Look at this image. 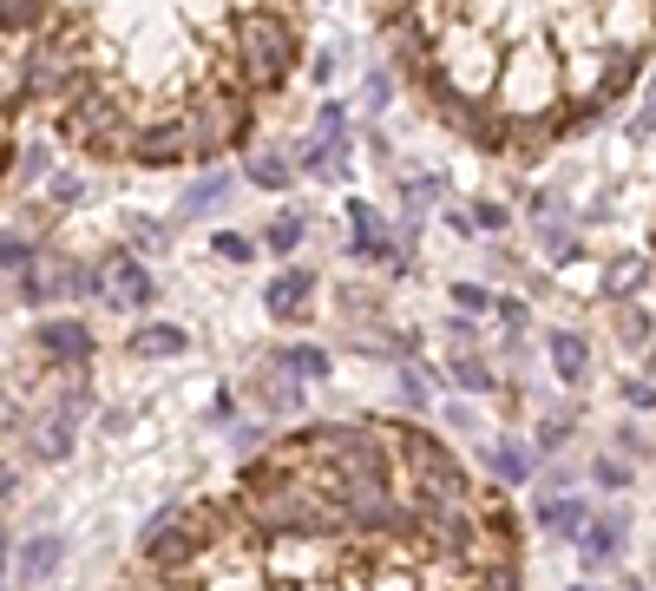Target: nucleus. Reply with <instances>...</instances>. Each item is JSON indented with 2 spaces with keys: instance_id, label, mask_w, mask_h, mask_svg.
Listing matches in <instances>:
<instances>
[{
  "instance_id": "obj_1",
  "label": "nucleus",
  "mask_w": 656,
  "mask_h": 591,
  "mask_svg": "<svg viewBox=\"0 0 656 591\" xmlns=\"http://www.w3.org/2000/svg\"><path fill=\"white\" fill-rule=\"evenodd\" d=\"M427 59L407 79L480 151L539 158L637 79L656 7H421Z\"/></svg>"
},
{
  "instance_id": "obj_2",
  "label": "nucleus",
  "mask_w": 656,
  "mask_h": 591,
  "mask_svg": "<svg viewBox=\"0 0 656 591\" xmlns=\"http://www.w3.org/2000/svg\"><path fill=\"white\" fill-rule=\"evenodd\" d=\"M204 559L158 572L164 591H526L519 546H499L480 507H427L394 533H256L237 493L191 500Z\"/></svg>"
},
{
  "instance_id": "obj_3",
  "label": "nucleus",
  "mask_w": 656,
  "mask_h": 591,
  "mask_svg": "<svg viewBox=\"0 0 656 591\" xmlns=\"http://www.w3.org/2000/svg\"><path fill=\"white\" fill-rule=\"evenodd\" d=\"M237 53H243L250 92H256V99H276V92L296 79V59H302V13H296V7H243Z\"/></svg>"
},
{
  "instance_id": "obj_4",
  "label": "nucleus",
  "mask_w": 656,
  "mask_h": 591,
  "mask_svg": "<svg viewBox=\"0 0 656 591\" xmlns=\"http://www.w3.org/2000/svg\"><path fill=\"white\" fill-rule=\"evenodd\" d=\"M388 441H394V454H401V474H407L414 500H427V507H480V500H486V493L473 487V474H467L421 421H388Z\"/></svg>"
},
{
  "instance_id": "obj_5",
  "label": "nucleus",
  "mask_w": 656,
  "mask_h": 591,
  "mask_svg": "<svg viewBox=\"0 0 656 591\" xmlns=\"http://www.w3.org/2000/svg\"><path fill=\"white\" fill-rule=\"evenodd\" d=\"M33 355H39V368L79 375V368L92 362V329H85L79 316H39V322H33Z\"/></svg>"
},
{
  "instance_id": "obj_6",
  "label": "nucleus",
  "mask_w": 656,
  "mask_h": 591,
  "mask_svg": "<svg viewBox=\"0 0 656 591\" xmlns=\"http://www.w3.org/2000/svg\"><path fill=\"white\" fill-rule=\"evenodd\" d=\"M105 296L118 303V309H151V296H158V276L138 263V257H105Z\"/></svg>"
},
{
  "instance_id": "obj_7",
  "label": "nucleus",
  "mask_w": 656,
  "mask_h": 591,
  "mask_svg": "<svg viewBox=\"0 0 656 591\" xmlns=\"http://www.w3.org/2000/svg\"><path fill=\"white\" fill-rule=\"evenodd\" d=\"M309 296H315V270H296V263H289V270H276V276H269V289H263V303H269V316H276V322H296V316L309 309Z\"/></svg>"
},
{
  "instance_id": "obj_8",
  "label": "nucleus",
  "mask_w": 656,
  "mask_h": 591,
  "mask_svg": "<svg viewBox=\"0 0 656 591\" xmlns=\"http://www.w3.org/2000/svg\"><path fill=\"white\" fill-rule=\"evenodd\" d=\"M59 559H66V539H59V533H33V539L13 553V579H20V586H46V579L59 572Z\"/></svg>"
},
{
  "instance_id": "obj_9",
  "label": "nucleus",
  "mask_w": 656,
  "mask_h": 591,
  "mask_svg": "<svg viewBox=\"0 0 656 591\" xmlns=\"http://www.w3.org/2000/svg\"><path fill=\"white\" fill-rule=\"evenodd\" d=\"M184 349H191L184 322H145V329L125 336V355H138V362H171V355H184Z\"/></svg>"
},
{
  "instance_id": "obj_10",
  "label": "nucleus",
  "mask_w": 656,
  "mask_h": 591,
  "mask_svg": "<svg viewBox=\"0 0 656 591\" xmlns=\"http://www.w3.org/2000/svg\"><path fill=\"white\" fill-rule=\"evenodd\" d=\"M552 375L572 382V388L591 375V342H585L578 329H559V336H552Z\"/></svg>"
},
{
  "instance_id": "obj_11",
  "label": "nucleus",
  "mask_w": 656,
  "mask_h": 591,
  "mask_svg": "<svg viewBox=\"0 0 656 591\" xmlns=\"http://www.w3.org/2000/svg\"><path fill=\"white\" fill-rule=\"evenodd\" d=\"M230 191H237V178H230V171H204L197 184H184V197H177V217H204V211H217Z\"/></svg>"
},
{
  "instance_id": "obj_12",
  "label": "nucleus",
  "mask_w": 656,
  "mask_h": 591,
  "mask_svg": "<svg viewBox=\"0 0 656 591\" xmlns=\"http://www.w3.org/2000/svg\"><path fill=\"white\" fill-rule=\"evenodd\" d=\"M539 526H545L552 539H578V533L591 526V507H585V500H539Z\"/></svg>"
},
{
  "instance_id": "obj_13",
  "label": "nucleus",
  "mask_w": 656,
  "mask_h": 591,
  "mask_svg": "<svg viewBox=\"0 0 656 591\" xmlns=\"http://www.w3.org/2000/svg\"><path fill=\"white\" fill-rule=\"evenodd\" d=\"M618 553H624V513L591 520V526H585V566H605V559H618Z\"/></svg>"
},
{
  "instance_id": "obj_14",
  "label": "nucleus",
  "mask_w": 656,
  "mask_h": 591,
  "mask_svg": "<svg viewBox=\"0 0 656 591\" xmlns=\"http://www.w3.org/2000/svg\"><path fill=\"white\" fill-rule=\"evenodd\" d=\"M296 158H302V171H309V178L335 184V178L348 171V138H335V145H296Z\"/></svg>"
},
{
  "instance_id": "obj_15",
  "label": "nucleus",
  "mask_w": 656,
  "mask_h": 591,
  "mask_svg": "<svg viewBox=\"0 0 656 591\" xmlns=\"http://www.w3.org/2000/svg\"><path fill=\"white\" fill-rule=\"evenodd\" d=\"M486 467H493V480H499V487L532 480V454H526L519 441H493V447H486Z\"/></svg>"
},
{
  "instance_id": "obj_16",
  "label": "nucleus",
  "mask_w": 656,
  "mask_h": 591,
  "mask_svg": "<svg viewBox=\"0 0 656 591\" xmlns=\"http://www.w3.org/2000/svg\"><path fill=\"white\" fill-rule=\"evenodd\" d=\"M53 289L72 296V303H92V296H105V270H99V263H66V270L53 276Z\"/></svg>"
},
{
  "instance_id": "obj_17",
  "label": "nucleus",
  "mask_w": 656,
  "mask_h": 591,
  "mask_svg": "<svg viewBox=\"0 0 656 591\" xmlns=\"http://www.w3.org/2000/svg\"><path fill=\"white\" fill-rule=\"evenodd\" d=\"M644 283H651V263H644V257H618V263L605 270V296H618V303H631Z\"/></svg>"
},
{
  "instance_id": "obj_18",
  "label": "nucleus",
  "mask_w": 656,
  "mask_h": 591,
  "mask_svg": "<svg viewBox=\"0 0 656 591\" xmlns=\"http://www.w3.org/2000/svg\"><path fill=\"white\" fill-rule=\"evenodd\" d=\"M302 237H309V217H302V211H276V217H269V230H263V243H269L276 257H289Z\"/></svg>"
},
{
  "instance_id": "obj_19",
  "label": "nucleus",
  "mask_w": 656,
  "mask_h": 591,
  "mask_svg": "<svg viewBox=\"0 0 656 591\" xmlns=\"http://www.w3.org/2000/svg\"><path fill=\"white\" fill-rule=\"evenodd\" d=\"M33 454H39V461H66V454H72V421H66V414H46L39 434H33Z\"/></svg>"
},
{
  "instance_id": "obj_20",
  "label": "nucleus",
  "mask_w": 656,
  "mask_h": 591,
  "mask_svg": "<svg viewBox=\"0 0 656 591\" xmlns=\"http://www.w3.org/2000/svg\"><path fill=\"white\" fill-rule=\"evenodd\" d=\"M289 178H296V164H289L283 151H263V158H250V184H256V191H289Z\"/></svg>"
},
{
  "instance_id": "obj_21",
  "label": "nucleus",
  "mask_w": 656,
  "mask_h": 591,
  "mask_svg": "<svg viewBox=\"0 0 656 591\" xmlns=\"http://www.w3.org/2000/svg\"><path fill=\"white\" fill-rule=\"evenodd\" d=\"M283 368L302 375V382H322V375H329V349H315V342H289V349H283Z\"/></svg>"
},
{
  "instance_id": "obj_22",
  "label": "nucleus",
  "mask_w": 656,
  "mask_h": 591,
  "mask_svg": "<svg viewBox=\"0 0 656 591\" xmlns=\"http://www.w3.org/2000/svg\"><path fill=\"white\" fill-rule=\"evenodd\" d=\"M447 382L467 388V395H486V388H493V368H486L480 355H453V362H447Z\"/></svg>"
},
{
  "instance_id": "obj_23",
  "label": "nucleus",
  "mask_w": 656,
  "mask_h": 591,
  "mask_svg": "<svg viewBox=\"0 0 656 591\" xmlns=\"http://www.w3.org/2000/svg\"><path fill=\"white\" fill-rule=\"evenodd\" d=\"M335 138H348V105H342V99H322V105H315V138H309V145H335Z\"/></svg>"
},
{
  "instance_id": "obj_24",
  "label": "nucleus",
  "mask_w": 656,
  "mask_h": 591,
  "mask_svg": "<svg viewBox=\"0 0 656 591\" xmlns=\"http://www.w3.org/2000/svg\"><path fill=\"white\" fill-rule=\"evenodd\" d=\"M591 480H598L605 493H624V487H631V467H624V454H598V461H591Z\"/></svg>"
},
{
  "instance_id": "obj_25",
  "label": "nucleus",
  "mask_w": 656,
  "mask_h": 591,
  "mask_svg": "<svg viewBox=\"0 0 656 591\" xmlns=\"http://www.w3.org/2000/svg\"><path fill=\"white\" fill-rule=\"evenodd\" d=\"M210 250H217L223 263H250V257H256V243H250L243 230H217V237H210Z\"/></svg>"
},
{
  "instance_id": "obj_26",
  "label": "nucleus",
  "mask_w": 656,
  "mask_h": 591,
  "mask_svg": "<svg viewBox=\"0 0 656 591\" xmlns=\"http://www.w3.org/2000/svg\"><path fill=\"white\" fill-rule=\"evenodd\" d=\"M618 342L651 349V316H644V309H624V316H618Z\"/></svg>"
},
{
  "instance_id": "obj_27",
  "label": "nucleus",
  "mask_w": 656,
  "mask_h": 591,
  "mask_svg": "<svg viewBox=\"0 0 656 591\" xmlns=\"http://www.w3.org/2000/svg\"><path fill=\"white\" fill-rule=\"evenodd\" d=\"M256 401H263V408H276V414H289L302 395H296V382H256Z\"/></svg>"
},
{
  "instance_id": "obj_28",
  "label": "nucleus",
  "mask_w": 656,
  "mask_h": 591,
  "mask_svg": "<svg viewBox=\"0 0 656 591\" xmlns=\"http://www.w3.org/2000/svg\"><path fill=\"white\" fill-rule=\"evenodd\" d=\"M427 395H434V388H427V368H401V401H407V408H427Z\"/></svg>"
},
{
  "instance_id": "obj_29",
  "label": "nucleus",
  "mask_w": 656,
  "mask_h": 591,
  "mask_svg": "<svg viewBox=\"0 0 656 591\" xmlns=\"http://www.w3.org/2000/svg\"><path fill=\"white\" fill-rule=\"evenodd\" d=\"M125 237H131L138 250H164V230H158L151 217H131V224H125Z\"/></svg>"
},
{
  "instance_id": "obj_30",
  "label": "nucleus",
  "mask_w": 656,
  "mask_h": 591,
  "mask_svg": "<svg viewBox=\"0 0 656 591\" xmlns=\"http://www.w3.org/2000/svg\"><path fill=\"white\" fill-rule=\"evenodd\" d=\"M453 303H460V316H473V309H493L499 296H486L480 283H453Z\"/></svg>"
},
{
  "instance_id": "obj_31",
  "label": "nucleus",
  "mask_w": 656,
  "mask_h": 591,
  "mask_svg": "<svg viewBox=\"0 0 656 591\" xmlns=\"http://www.w3.org/2000/svg\"><path fill=\"white\" fill-rule=\"evenodd\" d=\"M572 441V414H545L539 421V447H565Z\"/></svg>"
},
{
  "instance_id": "obj_32",
  "label": "nucleus",
  "mask_w": 656,
  "mask_h": 591,
  "mask_svg": "<svg viewBox=\"0 0 656 591\" xmlns=\"http://www.w3.org/2000/svg\"><path fill=\"white\" fill-rule=\"evenodd\" d=\"M493 316H499V329H513V336L526 329V303H519V296H499V303H493Z\"/></svg>"
},
{
  "instance_id": "obj_33",
  "label": "nucleus",
  "mask_w": 656,
  "mask_h": 591,
  "mask_svg": "<svg viewBox=\"0 0 656 591\" xmlns=\"http://www.w3.org/2000/svg\"><path fill=\"white\" fill-rule=\"evenodd\" d=\"M79 197H85V184L72 171H53V204H79Z\"/></svg>"
},
{
  "instance_id": "obj_34",
  "label": "nucleus",
  "mask_w": 656,
  "mask_h": 591,
  "mask_svg": "<svg viewBox=\"0 0 656 591\" xmlns=\"http://www.w3.org/2000/svg\"><path fill=\"white\" fill-rule=\"evenodd\" d=\"M335 303H342V316H368V309H375L381 296H375V289H342Z\"/></svg>"
},
{
  "instance_id": "obj_35",
  "label": "nucleus",
  "mask_w": 656,
  "mask_h": 591,
  "mask_svg": "<svg viewBox=\"0 0 656 591\" xmlns=\"http://www.w3.org/2000/svg\"><path fill=\"white\" fill-rule=\"evenodd\" d=\"M447 342H453V349H473V342H480L473 316H447Z\"/></svg>"
},
{
  "instance_id": "obj_36",
  "label": "nucleus",
  "mask_w": 656,
  "mask_h": 591,
  "mask_svg": "<svg viewBox=\"0 0 656 591\" xmlns=\"http://www.w3.org/2000/svg\"><path fill=\"white\" fill-rule=\"evenodd\" d=\"M105 591H164V586H158V572H151V566H138V572H125L118 586H105Z\"/></svg>"
},
{
  "instance_id": "obj_37",
  "label": "nucleus",
  "mask_w": 656,
  "mask_h": 591,
  "mask_svg": "<svg viewBox=\"0 0 656 591\" xmlns=\"http://www.w3.org/2000/svg\"><path fill=\"white\" fill-rule=\"evenodd\" d=\"M473 224H480V230H506V204H493V197L473 204Z\"/></svg>"
},
{
  "instance_id": "obj_38",
  "label": "nucleus",
  "mask_w": 656,
  "mask_h": 591,
  "mask_svg": "<svg viewBox=\"0 0 656 591\" xmlns=\"http://www.w3.org/2000/svg\"><path fill=\"white\" fill-rule=\"evenodd\" d=\"M624 401H631V408H656V388H651V382H637V375H631V382H624Z\"/></svg>"
},
{
  "instance_id": "obj_39",
  "label": "nucleus",
  "mask_w": 656,
  "mask_h": 591,
  "mask_svg": "<svg viewBox=\"0 0 656 591\" xmlns=\"http://www.w3.org/2000/svg\"><path fill=\"white\" fill-rule=\"evenodd\" d=\"M651 375H656V349H651Z\"/></svg>"
},
{
  "instance_id": "obj_40",
  "label": "nucleus",
  "mask_w": 656,
  "mask_h": 591,
  "mask_svg": "<svg viewBox=\"0 0 656 591\" xmlns=\"http://www.w3.org/2000/svg\"><path fill=\"white\" fill-rule=\"evenodd\" d=\"M572 591H591V586H572Z\"/></svg>"
}]
</instances>
